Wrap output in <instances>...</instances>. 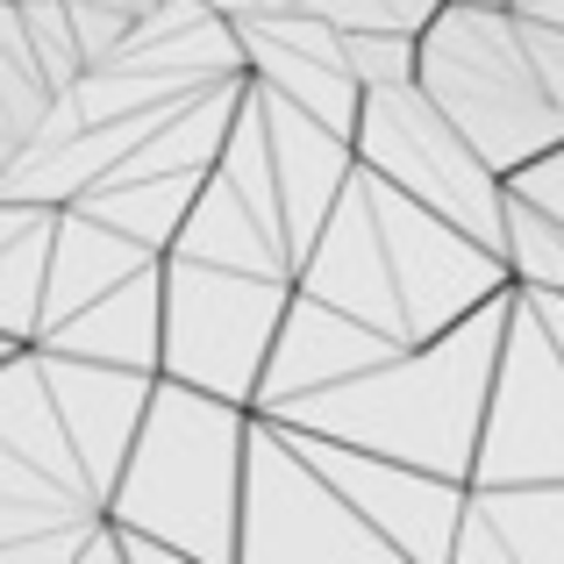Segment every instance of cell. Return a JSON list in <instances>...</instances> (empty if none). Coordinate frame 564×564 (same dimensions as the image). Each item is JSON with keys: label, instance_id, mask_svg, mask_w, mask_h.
Here are the masks:
<instances>
[{"label": "cell", "instance_id": "277c9868", "mask_svg": "<svg viewBox=\"0 0 564 564\" xmlns=\"http://www.w3.org/2000/svg\"><path fill=\"white\" fill-rule=\"evenodd\" d=\"M344 72L358 86H372V94H386V86H400L414 72V43L408 36H386V29H344Z\"/></svg>", "mask_w": 564, "mask_h": 564}, {"label": "cell", "instance_id": "7a4b0ae2", "mask_svg": "<svg viewBox=\"0 0 564 564\" xmlns=\"http://www.w3.org/2000/svg\"><path fill=\"white\" fill-rule=\"evenodd\" d=\"M158 336H165V286L151 272V243H137L129 229H115L100 215L65 207L29 344L72 350V358L143 365L151 372Z\"/></svg>", "mask_w": 564, "mask_h": 564}, {"label": "cell", "instance_id": "3957f363", "mask_svg": "<svg viewBox=\"0 0 564 564\" xmlns=\"http://www.w3.org/2000/svg\"><path fill=\"white\" fill-rule=\"evenodd\" d=\"M57 215H65V207L0 200V336H14V344L36 336V307H43V272H51Z\"/></svg>", "mask_w": 564, "mask_h": 564}, {"label": "cell", "instance_id": "6da1fadb", "mask_svg": "<svg viewBox=\"0 0 564 564\" xmlns=\"http://www.w3.org/2000/svg\"><path fill=\"white\" fill-rule=\"evenodd\" d=\"M143 400V365L43 344H14L0 358V557H122L100 522Z\"/></svg>", "mask_w": 564, "mask_h": 564}, {"label": "cell", "instance_id": "5b68a950", "mask_svg": "<svg viewBox=\"0 0 564 564\" xmlns=\"http://www.w3.org/2000/svg\"><path fill=\"white\" fill-rule=\"evenodd\" d=\"M8 350H14V336H0V358H8Z\"/></svg>", "mask_w": 564, "mask_h": 564}]
</instances>
